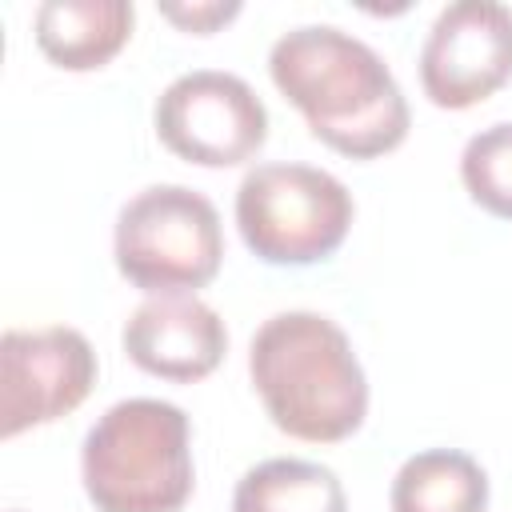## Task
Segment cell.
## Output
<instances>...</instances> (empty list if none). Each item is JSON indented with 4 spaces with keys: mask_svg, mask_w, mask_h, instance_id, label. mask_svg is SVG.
<instances>
[{
    "mask_svg": "<svg viewBox=\"0 0 512 512\" xmlns=\"http://www.w3.org/2000/svg\"><path fill=\"white\" fill-rule=\"evenodd\" d=\"M512 80V8L496 0L448 4L424 48L420 84L436 108H472Z\"/></svg>",
    "mask_w": 512,
    "mask_h": 512,
    "instance_id": "cell-8",
    "label": "cell"
},
{
    "mask_svg": "<svg viewBox=\"0 0 512 512\" xmlns=\"http://www.w3.org/2000/svg\"><path fill=\"white\" fill-rule=\"evenodd\" d=\"M240 12V4L236 0H228V4H220V0H200V4H160V16L164 20H172L176 28H184V32H216L220 24H228L232 16Z\"/></svg>",
    "mask_w": 512,
    "mask_h": 512,
    "instance_id": "cell-14",
    "label": "cell"
},
{
    "mask_svg": "<svg viewBox=\"0 0 512 512\" xmlns=\"http://www.w3.org/2000/svg\"><path fill=\"white\" fill-rule=\"evenodd\" d=\"M124 352L148 376L192 384L204 380L228 352L224 320L192 292L148 296L124 324Z\"/></svg>",
    "mask_w": 512,
    "mask_h": 512,
    "instance_id": "cell-9",
    "label": "cell"
},
{
    "mask_svg": "<svg viewBox=\"0 0 512 512\" xmlns=\"http://www.w3.org/2000/svg\"><path fill=\"white\" fill-rule=\"evenodd\" d=\"M248 372L272 424L296 440L336 444L368 416V380L340 324L320 312H276L248 348Z\"/></svg>",
    "mask_w": 512,
    "mask_h": 512,
    "instance_id": "cell-2",
    "label": "cell"
},
{
    "mask_svg": "<svg viewBox=\"0 0 512 512\" xmlns=\"http://www.w3.org/2000/svg\"><path fill=\"white\" fill-rule=\"evenodd\" d=\"M4 368V420L0 436L12 440L36 424H52L80 408L96 384V352L84 332L52 324L40 332L8 328L0 336Z\"/></svg>",
    "mask_w": 512,
    "mask_h": 512,
    "instance_id": "cell-7",
    "label": "cell"
},
{
    "mask_svg": "<svg viewBox=\"0 0 512 512\" xmlns=\"http://www.w3.org/2000/svg\"><path fill=\"white\" fill-rule=\"evenodd\" d=\"M460 180L484 212L512 220V120L480 128L464 144Z\"/></svg>",
    "mask_w": 512,
    "mask_h": 512,
    "instance_id": "cell-13",
    "label": "cell"
},
{
    "mask_svg": "<svg viewBox=\"0 0 512 512\" xmlns=\"http://www.w3.org/2000/svg\"><path fill=\"white\" fill-rule=\"evenodd\" d=\"M160 144L200 168L244 164L268 140V112L248 80L216 68L176 76L156 100Z\"/></svg>",
    "mask_w": 512,
    "mask_h": 512,
    "instance_id": "cell-6",
    "label": "cell"
},
{
    "mask_svg": "<svg viewBox=\"0 0 512 512\" xmlns=\"http://www.w3.org/2000/svg\"><path fill=\"white\" fill-rule=\"evenodd\" d=\"M236 224L264 264H316L352 228L348 188L312 164H256L236 188Z\"/></svg>",
    "mask_w": 512,
    "mask_h": 512,
    "instance_id": "cell-5",
    "label": "cell"
},
{
    "mask_svg": "<svg viewBox=\"0 0 512 512\" xmlns=\"http://www.w3.org/2000/svg\"><path fill=\"white\" fill-rule=\"evenodd\" d=\"M268 72L312 136L340 156L372 160L408 136V100L380 52L332 24L284 32L268 52Z\"/></svg>",
    "mask_w": 512,
    "mask_h": 512,
    "instance_id": "cell-1",
    "label": "cell"
},
{
    "mask_svg": "<svg viewBox=\"0 0 512 512\" xmlns=\"http://www.w3.org/2000/svg\"><path fill=\"white\" fill-rule=\"evenodd\" d=\"M232 512H348V496L332 468L276 456L240 476Z\"/></svg>",
    "mask_w": 512,
    "mask_h": 512,
    "instance_id": "cell-12",
    "label": "cell"
},
{
    "mask_svg": "<svg viewBox=\"0 0 512 512\" xmlns=\"http://www.w3.org/2000/svg\"><path fill=\"white\" fill-rule=\"evenodd\" d=\"M488 476L456 448H428L400 464L392 480V512H484Z\"/></svg>",
    "mask_w": 512,
    "mask_h": 512,
    "instance_id": "cell-11",
    "label": "cell"
},
{
    "mask_svg": "<svg viewBox=\"0 0 512 512\" xmlns=\"http://www.w3.org/2000/svg\"><path fill=\"white\" fill-rule=\"evenodd\" d=\"M128 0H44L36 8V48L68 72L108 64L132 36Z\"/></svg>",
    "mask_w": 512,
    "mask_h": 512,
    "instance_id": "cell-10",
    "label": "cell"
},
{
    "mask_svg": "<svg viewBox=\"0 0 512 512\" xmlns=\"http://www.w3.org/2000/svg\"><path fill=\"white\" fill-rule=\"evenodd\" d=\"M116 268L128 284L164 296L204 288L224 260L216 204L184 184H152L116 216Z\"/></svg>",
    "mask_w": 512,
    "mask_h": 512,
    "instance_id": "cell-4",
    "label": "cell"
},
{
    "mask_svg": "<svg viewBox=\"0 0 512 512\" xmlns=\"http://www.w3.org/2000/svg\"><path fill=\"white\" fill-rule=\"evenodd\" d=\"M80 476L96 512H180L192 496L188 416L152 396L112 404L84 436Z\"/></svg>",
    "mask_w": 512,
    "mask_h": 512,
    "instance_id": "cell-3",
    "label": "cell"
}]
</instances>
